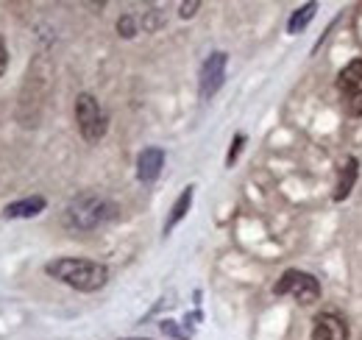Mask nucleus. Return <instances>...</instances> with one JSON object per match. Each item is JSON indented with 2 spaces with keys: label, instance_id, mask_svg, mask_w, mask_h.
Here are the masks:
<instances>
[{
  "label": "nucleus",
  "instance_id": "nucleus-10",
  "mask_svg": "<svg viewBox=\"0 0 362 340\" xmlns=\"http://www.w3.org/2000/svg\"><path fill=\"white\" fill-rule=\"evenodd\" d=\"M47 207V201L42 196H31V198H20L3 207V217L6 220H17V217H37Z\"/></svg>",
  "mask_w": 362,
  "mask_h": 340
},
{
  "label": "nucleus",
  "instance_id": "nucleus-11",
  "mask_svg": "<svg viewBox=\"0 0 362 340\" xmlns=\"http://www.w3.org/2000/svg\"><path fill=\"white\" fill-rule=\"evenodd\" d=\"M192 184L189 187H184V193H181L179 198H176V204H173V210L168 215V220H165V234H170L176 226H179L181 220H184V215L189 212V207H192Z\"/></svg>",
  "mask_w": 362,
  "mask_h": 340
},
{
  "label": "nucleus",
  "instance_id": "nucleus-3",
  "mask_svg": "<svg viewBox=\"0 0 362 340\" xmlns=\"http://www.w3.org/2000/svg\"><path fill=\"white\" fill-rule=\"evenodd\" d=\"M273 293L276 296H293L298 304H315L320 298V282H317L313 273L307 271H298V268H290L279 276V282L273 285Z\"/></svg>",
  "mask_w": 362,
  "mask_h": 340
},
{
  "label": "nucleus",
  "instance_id": "nucleus-13",
  "mask_svg": "<svg viewBox=\"0 0 362 340\" xmlns=\"http://www.w3.org/2000/svg\"><path fill=\"white\" fill-rule=\"evenodd\" d=\"M117 31H120V37H126V40H132L136 34V26H134V17L132 14H123L120 20H117Z\"/></svg>",
  "mask_w": 362,
  "mask_h": 340
},
{
  "label": "nucleus",
  "instance_id": "nucleus-16",
  "mask_svg": "<svg viewBox=\"0 0 362 340\" xmlns=\"http://www.w3.org/2000/svg\"><path fill=\"white\" fill-rule=\"evenodd\" d=\"M195 8H201V3H198V0H192V3H181L179 14L187 20V17H192V14H195Z\"/></svg>",
  "mask_w": 362,
  "mask_h": 340
},
{
  "label": "nucleus",
  "instance_id": "nucleus-4",
  "mask_svg": "<svg viewBox=\"0 0 362 340\" xmlns=\"http://www.w3.org/2000/svg\"><path fill=\"white\" fill-rule=\"evenodd\" d=\"M76 123H78V131H81V137H84L87 142L103 140V134H106V128H109L106 112L100 109L98 98L90 95V92H81V95L76 98Z\"/></svg>",
  "mask_w": 362,
  "mask_h": 340
},
{
  "label": "nucleus",
  "instance_id": "nucleus-17",
  "mask_svg": "<svg viewBox=\"0 0 362 340\" xmlns=\"http://www.w3.org/2000/svg\"><path fill=\"white\" fill-rule=\"evenodd\" d=\"M6 67H8V50H6V42H3V37H0V76L6 73Z\"/></svg>",
  "mask_w": 362,
  "mask_h": 340
},
{
  "label": "nucleus",
  "instance_id": "nucleus-18",
  "mask_svg": "<svg viewBox=\"0 0 362 340\" xmlns=\"http://www.w3.org/2000/svg\"><path fill=\"white\" fill-rule=\"evenodd\" d=\"M360 340H362V338H360Z\"/></svg>",
  "mask_w": 362,
  "mask_h": 340
},
{
  "label": "nucleus",
  "instance_id": "nucleus-9",
  "mask_svg": "<svg viewBox=\"0 0 362 340\" xmlns=\"http://www.w3.org/2000/svg\"><path fill=\"white\" fill-rule=\"evenodd\" d=\"M357 176H360V162H357V157L343 159V165L337 168L334 201H346V198H349V193H351V190H354V184H357Z\"/></svg>",
  "mask_w": 362,
  "mask_h": 340
},
{
  "label": "nucleus",
  "instance_id": "nucleus-15",
  "mask_svg": "<svg viewBox=\"0 0 362 340\" xmlns=\"http://www.w3.org/2000/svg\"><path fill=\"white\" fill-rule=\"evenodd\" d=\"M162 332H165V335H170V338L187 340V332H181V329L176 327V324H173V321H162Z\"/></svg>",
  "mask_w": 362,
  "mask_h": 340
},
{
  "label": "nucleus",
  "instance_id": "nucleus-12",
  "mask_svg": "<svg viewBox=\"0 0 362 340\" xmlns=\"http://www.w3.org/2000/svg\"><path fill=\"white\" fill-rule=\"evenodd\" d=\"M315 11H317V3H307V6L296 8V11H293V17H290V23H287V34H301V31L313 23Z\"/></svg>",
  "mask_w": 362,
  "mask_h": 340
},
{
  "label": "nucleus",
  "instance_id": "nucleus-7",
  "mask_svg": "<svg viewBox=\"0 0 362 340\" xmlns=\"http://www.w3.org/2000/svg\"><path fill=\"white\" fill-rule=\"evenodd\" d=\"M313 340H349V324L337 312H317L313 321Z\"/></svg>",
  "mask_w": 362,
  "mask_h": 340
},
{
  "label": "nucleus",
  "instance_id": "nucleus-1",
  "mask_svg": "<svg viewBox=\"0 0 362 340\" xmlns=\"http://www.w3.org/2000/svg\"><path fill=\"white\" fill-rule=\"evenodd\" d=\"M45 273L73 290H81V293H95L109 282V268L103 262L78 259V256H62V259L47 262Z\"/></svg>",
  "mask_w": 362,
  "mask_h": 340
},
{
  "label": "nucleus",
  "instance_id": "nucleus-5",
  "mask_svg": "<svg viewBox=\"0 0 362 340\" xmlns=\"http://www.w3.org/2000/svg\"><path fill=\"white\" fill-rule=\"evenodd\" d=\"M337 92L351 118H362V59L349 62L337 76Z\"/></svg>",
  "mask_w": 362,
  "mask_h": 340
},
{
  "label": "nucleus",
  "instance_id": "nucleus-8",
  "mask_svg": "<svg viewBox=\"0 0 362 340\" xmlns=\"http://www.w3.org/2000/svg\"><path fill=\"white\" fill-rule=\"evenodd\" d=\"M162 168H165V151L156 148V145L145 148V151L136 157V178H139L142 184L156 181L159 173H162Z\"/></svg>",
  "mask_w": 362,
  "mask_h": 340
},
{
  "label": "nucleus",
  "instance_id": "nucleus-14",
  "mask_svg": "<svg viewBox=\"0 0 362 340\" xmlns=\"http://www.w3.org/2000/svg\"><path fill=\"white\" fill-rule=\"evenodd\" d=\"M243 145H245V134H237V137L231 140V148H228L226 165H234V159L240 157V151H243Z\"/></svg>",
  "mask_w": 362,
  "mask_h": 340
},
{
  "label": "nucleus",
  "instance_id": "nucleus-2",
  "mask_svg": "<svg viewBox=\"0 0 362 340\" xmlns=\"http://www.w3.org/2000/svg\"><path fill=\"white\" fill-rule=\"evenodd\" d=\"M115 212H117V207L106 196H100V193H81V196H76L64 207L62 223L70 232H95L103 223H109L115 217Z\"/></svg>",
  "mask_w": 362,
  "mask_h": 340
},
{
  "label": "nucleus",
  "instance_id": "nucleus-6",
  "mask_svg": "<svg viewBox=\"0 0 362 340\" xmlns=\"http://www.w3.org/2000/svg\"><path fill=\"white\" fill-rule=\"evenodd\" d=\"M226 62L228 56L223 50H215L209 53V59L201 64V76H198V89H201V98L209 101L221 86L226 81Z\"/></svg>",
  "mask_w": 362,
  "mask_h": 340
}]
</instances>
